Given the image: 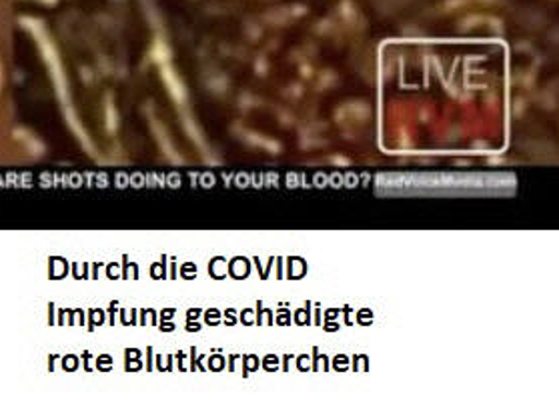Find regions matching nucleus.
I'll use <instances>...</instances> for the list:
<instances>
[{
    "instance_id": "1",
    "label": "nucleus",
    "mask_w": 559,
    "mask_h": 408,
    "mask_svg": "<svg viewBox=\"0 0 559 408\" xmlns=\"http://www.w3.org/2000/svg\"><path fill=\"white\" fill-rule=\"evenodd\" d=\"M0 79H2V74H0Z\"/></svg>"
}]
</instances>
